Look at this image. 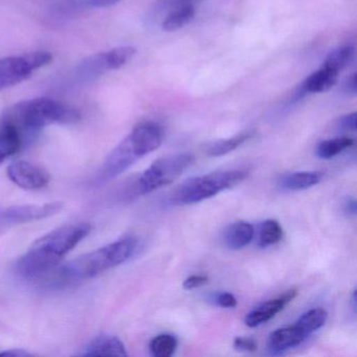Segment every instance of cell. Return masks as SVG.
<instances>
[{"mask_svg":"<svg viewBox=\"0 0 357 357\" xmlns=\"http://www.w3.org/2000/svg\"><path fill=\"white\" fill-rule=\"evenodd\" d=\"M354 47L351 45L338 47L327 56L323 66L340 75L342 70H346L347 66H350L353 58H354Z\"/></svg>","mask_w":357,"mask_h":357,"instance_id":"20","label":"cell"},{"mask_svg":"<svg viewBox=\"0 0 357 357\" xmlns=\"http://www.w3.org/2000/svg\"><path fill=\"white\" fill-rule=\"evenodd\" d=\"M137 54L133 47H120L89 56L75 68L74 77L80 82H89L103 75L119 70Z\"/></svg>","mask_w":357,"mask_h":357,"instance_id":"8","label":"cell"},{"mask_svg":"<svg viewBox=\"0 0 357 357\" xmlns=\"http://www.w3.org/2000/svg\"><path fill=\"white\" fill-rule=\"evenodd\" d=\"M208 283V275H191V277L188 278V279H185V282H183V288L188 290L195 289V288L202 287V286L206 285V284Z\"/></svg>","mask_w":357,"mask_h":357,"instance_id":"28","label":"cell"},{"mask_svg":"<svg viewBox=\"0 0 357 357\" xmlns=\"http://www.w3.org/2000/svg\"><path fill=\"white\" fill-rule=\"evenodd\" d=\"M82 356H127L126 347L120 338L101 334L85 346Z\"/></svg>","mask_w":357,"mask_h":357,"instance_id":"14","label":"cell"},{"mask_svg":"<svg viewBox=\"0 0 357 357\" xmlns=\"http://www.w3.org/2000/svg\"><path fill=\"white\" fill-rule=\"evenodd\" d=\"M296 296H298V290L289 289L279 298L267 301V302L259 305L258 307H256L254 310L250 311L246 315V326L255 328L266 323L269 319L275 317L278 313L281 312Z\"/></svg>","mask_w":357,"mask_h":357,"instance_id":"11","label":"cell"},{"mask_svg":"<svg viewBox=\"0 0 357 357\" xmlns=\"http://www.w3.org/2000/svg\"><path fill=\"white\" fill-rule=\"evenodd\" d=\"M31 353L26 352V351L22 350V349H12V350L3 351L0 352V356H11V357H22V356H31Z\"/></svg>","mask_w":357,"mask_h":357,"instance_id":"32","label":"cell"},{"mask_svg":"<svg viewBox=\"0 0 357 357\" xmlns=\"http://www.w3.org/2000/svg\"><path fill=\"white\" fill-rule=\"evenodd\" d=\"M255 131H244V132L239 133L235 137H229V139H219V141L213 142L208 144L206 148V153L211 158H218V156H223L229 152L239 148L240 146L243 145L248 139L254 137Z\"/></svg>","mask_w":357,"mask_h":357,"instance_id":"19","label":"cell"},{"mask_svg":"<svg viewBox=\"0 0 357 357\" xmlns=\"http://www.w3.org/2000/svg\"><path fill=\"white\" fill-rule=\"evenodd\" d=\"M53 55L39 51L0 59V91L15 86L30 78L36 70L49 66Z\"/></svg>","mask_w":357,"mask_h":357,"instance_id":"7","label":"cell"},{"mask_svg":"<svg viewBox=\"0 0 357 357\" xmlns=\"http://www.w3.org/2000/svg\"><path fill=\"white\" fill-rule=\"evenodd\" d=\"M344 93L350 96H356L357 93V82L356 74L351 75L344 84Z\"/></svg>","mask_w":357,"mask_h":357,"instance_id":"30","label":"cell"},{"mask_svg":"<svg viewBox=\"0 0 357 357\" xmlns=\"http://www.w3.org/2000/svg\"><path fill=\"white\" fill-rule=\"evenodd\" d=\"M164 141V130L153 122L142 123L110 152L96 176V183L106 185L144 156L155 151Z\"/></svg>","mask_w":357,"mask_h":357,"instance_id":"4","label":"cell"},{"mask_svg":"<svg viewBox=\"0 0 357 357\" xmlns=\"http://www.w3.org/2000/svg\"><path fill=\"white\" fill-rule=\"evenodd\" d=\"M24 146V141L15 127L0 120V165L10 156L17 153Z\"/></svg>","mask_w":357,"mask_h":357,"instance_id":"16","label":"cell"},{"mask_svg":"<svg viewBox=\"0 0 357 357\" xmlns=\"http://www.w3.org/2000/svg\"><path fill=\"white\" fill-rule=\"evenodd\" d=\"M328 313L324 308H314L305 312L296 321V325L310 336L313 332L324 327L327 321Z\"/></svg>","mask_w":357,"mask_h":357,"instance_id":"21","label":"cell"},{"mask_svg":"<svg viewBox=\"0 0 357 357\" xmlns=\"http://www.w3.org/2000/svg\"><path fill=\"white\" fill-rule=\"evenodd\" d=\"M255 237V229L250 223L237 221L229 225L223 231V241L231 250H241L252 242Z\"/></svg>","mask_w":357,"mask_h":357,"instance_id":"15","label":"cell"},{"mask_svg":"<svg viewBox=\"0 0 357 357\" xmlns=\"http://www.w3.org/2000/svg\"><path fill=\"white\" fill-rule=\"evenodd\" d=\"M121 0H85L87 7L108 8L120 3Z\"/></svg>","mask_w":357,"mask_h":357,"instance_id":"29","label":"cell"},{"mask_svg":"<svg viewBox=\"0 0 357 357\" xmlns=\"http://www.w3.org/2000/svg\"><path fill=\"white\" fill-rule=\"evenodd\" d=\"M248 171L225 170L192 177L179 185L174 193L175 204H194L233 189L245 181Z\"/></svg>","mask_w":357,"mask_h":357,"instance_id":"5","label":"cell"},{"mask_svg":"<svg viewBox=\"0 0 357 357\" xmlns=\"http://www.w3.org/2000/svg\"><path fill=\"white\" fill-rule=\"evenodd\" d=\"M338 74L332 72L329 68L321 66L319 70L311 74L296 91L292 93L291 101H300L302 98L308 93H321L330 91L337 82Z\"/></svg>","mask_w":357,"mask_h":357,"instance_id":"12","label":"cell"},{"mask_svg":"<svg viewBox=\"0 0 357 357\" xmlns=\"http://www.w3.org/2000/svg\"><path fill=\"white\" fill-rule=\"evenodd\" d=\"M137 248L135 238L127 237L87 252L52 273L47 287L52 289L68 287L97 277L123 264L131 258Z\"/></svg>","mask_w":357,"mask_h":357,"instance_id":"2","label":"cell"},{"mask_svg":"<svg viewBox=\"0 0 357 357\" xmlns=\"http://www.w3.org/2000/svg\"><path fill=\"white\" fill-rule=\"evenodd\" d=\"M8 177L17 187L24 190H40L51 181L49 172L37 165L17 160L8 167Z\"/></svg>","mask_w":357,"mask_h":357,"instance_id":"9","label":"cell"},{"mask_svg":"<svg viewBox=\"0 0 357 357\" xmlns=\"http://www.w3.org/2000/svg\"><path fill=\"white\" fill-rule=\"evenodd\" d=\"M357 296H356V289L353 291L352 298H351V304H352V308L354 309L355 312H356V306H357Z\"/></svg>","mask_w":357,"mask_h":357,"instance_id":"33","label":"cell"},{"mask_svg":"<svg viewBox=\"0 0 357 357\" xmlns=\"http://www.w3.org/2000/svg\"><path fill=\"white\" fill-rule=\"evenodd\" d=\"M283 237V229L275 219L263 221L258 229V245L267 248L278 243Z\"/></svg>","mask_w":357,"mask_h":357,"instance_id":"23","label":"cell"},{"mask_svg":"<svg viewBox=\"0 0 357 357\" xmlns=\"http://www.w3.org/2000/svg\"><path fill=\"white\" fill-rule=\"evenodd\" d=\"M215 302L220 307L225 308H235L237 306V298L229 292H219L215 296Z\"/></svg>","mask_w":357,"mask_h":357,"instance_id":"26","label":"cell"},{"mask_svg":"<svg viewBox=\"0 0 357 357\" xmlns=\"http://www.w3.org/2000/svg\"><path fill=\"white\" fill-rule=\"evenodd\" d=\"M337 126L342 130L353 131L354 132L356 130V112L340 116L337 121Z\"/></svg>","mask_w":357,"mask_h":357,"instance_id":"27","label":"cell"},{"mask_svg":"<svg viewBox=\"0 0 357 357\" xmlns=\"http://www.w3.org/2000/svg\"><path fill=\"white\" fill-rule=\"evenodd\" d=\"M324 174L321 172H294L283 175L279 181L281 189L287 191H302L321 183Z\"/></svg>","mask_w":357,"mask_h":357,"instance_id":"17","label":"cell"},{"mask_svg":"<svg viewBox=\"0 0 357 357\" xmlns=\"http://www.w3.org/2000/svg\"><path fill=\"white\" fill-rule=\"evenodd\" d=\"M234 348L241 352H255L258 348V344L252 338L236 337L234 340Z\"/></svg>","mask_w":357,"mask_h":357,"instance_id":"25","label":"cell"},{"mask_svg":"<svg viewBox=\"0 0 357 357\" xmlns=\"http://www.w3.org/2000/svg\"><path fill=\"white\" fill-rule=\"evenodd\" d=\"M62 208H63V204L59 202H49L45 204H32V206H11L0 213V221L8 225L28 223L54 216Z\"/></svg>","mask_w":357,"mask_h":357,"instance_id":"10","label":"cell"},{"mask_svg":"<svg viewBox=\"0 0 357 357\" xmlns=\"http://www.w3.org/2000/svg\"><path fill=\"white\" fill-rule=\"evenodd\" d=\"M81 119L80 112L73 106L50 98H37L12 106L0 120L13 125L24 144L50 125L75 124Z\"/></svg>","mask_w":357,"mask_h":357,"instance_id":"3","label":"cell"},{"mask_svg":"<svg viewBox=\"0 0 357 357\" xmlns=\"http://www.w3.org/2000/svg\"><path fill=\"white\" fill-rule=\"evenodd\" d=\"M357 204L354 198H349L344 204V214L354 217L356 215Z\"/></svg>","mask_w":357,"mask_h":357,"instance_id":"31","label":"cell"},{"mask_svg":"<svg viewBox=\"0 0 357 357\" xmlns=\"http://www.w3.org/2000/svg\"><path fill=\"white\" fill-rule=\"evenodd\" d=\"M195 162V156L189 152L164 156L156 160L137 179V195H146L178 179Z\"/></svg>","mask_w":357,"mask_h":357,"instance_id":"6","label":"cell"},{"mask_svg":"<svg viewBox=\"0 0 357 357\" xmlns=\"http://www.w3.org/2000/svg\"><path fill=\"white\" fill-rule=\"evenodd\" d=\"M309 336L296 325L275 330L269 335L267 348L273 355L283 354L289 349L300 346Z\"/></svg>","mask_w":357,"mask_h":357,"instance_id":"13","label":"cell"},{"mask_svg":"<svg viewBox=\"0 0 357 357\" xmlns=\"http://www.w3.org/2000/svg\"><path fill=\"white\" fill-rule=\"evenodd\" d=\"M354 139L348 137H335L321 142L317 148V155L321 160H331L334 156L340 154L344 150L352 147Z\"/></svg>","mask_w":357,"mask_h":357,"instance_id":"22","label":"cell"},{"mask_svg":"<svg viewBox=\"0 0 357 357\" xmlns=\"http://www.w3.org/2000/svg\"><path fill=\"white\" fill-rule=\"evenodd\" d=\"M196 10L194 5H183L173 8L162 20V29L165 32H175L187 26L194 16Z\"/></svg>","mask_w":357,"mask_h":357,"instance_id":"18","label":"cell"},{"mask_svg":"<svg viewBox=\"0 0 357 357\" xmlns=\"http://www.w3.org/2000/svg\"><path fill=\"white\" fill-rule=\"evenodd\" d=\"M150 352L155 357H169L174 354L177 340L171 334H160L150 342Z\"/></svg>","mask_w":357,"mask_h":357,"instance_id":"24","label":"cell"},{"mask_svg":"<svg viewBox=\"0 0 357 357\" xmlns=\"http://www.w3.org/2000/svg\"><path fill=\"white\" fill-rule=\"evenodd\" d=\"M87 223L68 225L50 231L33 243L16 263V273L22 279L36 280L51 273L60 261L91 233Z\"/></svg>","mask_w":357,"mask_h":357,"instance_id":"1","label":"cell"}]
</instances>
